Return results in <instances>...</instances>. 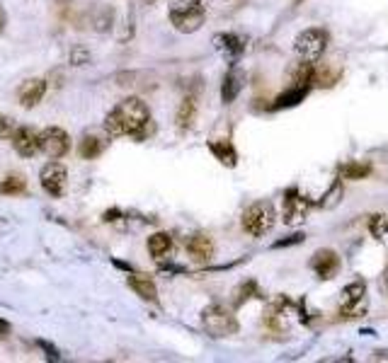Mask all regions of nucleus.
Returning a JSON list of instances; mask_svg holds the SVG:
<instances>
[{
	"mask_svg": "<svg viewBox=\"0 0 388 363\" xmlns=\"http://www.w3.org/2000/svg\"><path fill=\"white\" fill-rule=\"evenodd\" d=\"M148 126H151V112L144 99L139 97H129L124 102H119L107 114V119H104V129L114 138L117 136H129L134 141H144L148 136Z\"/></svg>",
	"mask_w": 388,
	"mask_h": 363,
	"instance_id": "obj_1",
	"label": "nucleus"
},
{
	"mask_svg": "<svg viewBox=\"0 0 388 363\" xmlns=\"http://www.w3.org/2000/svg\"><path fill=\"white\" fill-rule=\"evenodd\" d=\"M275 208H272V204L267 201H258L253 204V206L245 208L243 213V228L248 235H253V238H262V235H267L272 228H275Z\"/></svg>",
	"mask_w": 388,
	"mask_h": 363,
	"instance_id": "obj_2",
	"label": "nucleus"
},
{
	"mask_svg": "<svg viewBox=\"0 0 388 363\" xmlns=\"http://www.w3.org/2000/svg\"><path fill=\"white\" fill-rule=\"evenodd\" d=\"M293 49L301 56V61L316 63L325 54V49H328V31L321 27L303 29L301 34L296 36V41H293Z\"/></svg>",
	"mask_w": 388,
	"mask_h": 363,
	"instance_id": "obj_3",
	"label": "nucleus"
},
{
	"mask_svg": "<svg viewBox=\"0 0 388 363\" xmlns=\"http://www.w3.org/2000/svg\"><path fill=\"white\" fill-rule=\"evenodd\" d=\"M202 322L212 336H230L238 332V320L226 305H209L202 315Z\"/></svg>",
	"mask_w": 388,
	"mask_h": 363,
	"instance_id": "obj_4",
	"label": "nucleus"
},
{
	"mask_svg": "<svg viewBox=\"0 0 388 363\" xmlns=\"http://www.w3.org/2000/svg\"><path fill=\"white\" fill-rule=\"evenodd\" d=\"M207 20V13H204L202 5H172L170 10V22L177 31H185V34H192L204 24Z\"/></svg>",
	"mask_w": 388,
	"mask_h": 363,
	"instance_id": "obj_5",
	"label": "nucleus"
},
{
	"mask_svg": "<svg viewBox=\"0 0 388 363\" xmlns=\"http://www.w3.org/2000/svg\"><path fill=\"white\" fill-rule=\"evenodd\" d=\"M68 148H71V138H68V134L64 129L49 126V129L39 131V150L44 152V155H49L51 160L64 157Z\"/></svg>",
	"mask_w": 388,
	"mask_h": 363,
	"instance_id": "obj_6",
	"label": "nucleus"
},
{
	"mask_svg": "<svg viewBox=\"0 0 388 363\" xmlns=\"http://www.w3.org/2000/svg\"><path fill=\"white\" fill-rule=\"evenodd\" d=\"M39 182L44 187V192L54 199H61L66 194V184H68V175L66 167L59 165V162H49V165L41 167Z\"/></svg>",
	"mask_w": 388,
	"mask_h": 363,
	"instance_id": "obj_7",
	"label": "nucleus"
},
{
	"mask_svg": "<svg viewBox=\"0 0 388 363\" xmlns=\"http://www.w3.org/2000/svg\"><path fill=\"white\" fill-rule=\"evenodd\" d=\"M308 208H311V201H308L298 189H289L284 197V208H282L284 223L286 225H301L308 215Z\"/></svg>",
	"mask_w": 388,
	"mask_h": 363,
	"instance_id": "obj_8",
	"label": "nucleus"
},
{
	"mask_svg": "<svg viewBox=\"0 0 388 363\" xmlns=\"http://www.w3.org/2000/svg\"><path fill=\"white\" fill-rule=\"evenodd\" d=\"M13 145L22 157H32L39 152V134L29 126H20L13 134Z\"/></svg>",
	"mask_w": 388,
	"mask_h": 363,
	"instance_id": "obj_9",
	"label": "nucleus"
},
{
	"mask_svg": "<svg viewBox=\"0 0 388 363\" xmlns=\"http://www.w3.org/2000/svg\"><path fill=\"white\" fill-rule=\"evenodd\" d=\"M311 269L318 273V278H333L340 269V257L333 250H318L311 259Z\"/></svg>",
	"mask_w": 388,
	"mask_h": 363,
	"instance_id": "obj_10",
	"label": "nucleus"
},
{
	"mask_svg": "<svg viewBox=\"0 0 388 363\" xmlns=\"http://www.w3.org/2000/svg\"><path fill=\"white\" fill-rule=\"evenodd\" d=\"M44 92H46V83L41 78H32V80L22 83V87L18 90V99L25 109H32L41 102Z\"/></svg>",
	"mask_w": 388,
	"mask_h": 363,
	"instance_id": "obj_11",
	"label": "nucleus"
},
{
	"mask_svg": "<svg viewBox=\"0 0 388 363\" xmlns=\"http://www.w3.org/2000/svg\"><path fill=\"white\" fill-rule=\"evenodd\" d=\"M214 46L219 54H223L228 61H235L245 49V41L238 34H216L214 36Z\"/></svg>",
	"mask_w": 388,
	"mask_h": 363,
	"instance_id": "obj_12",
	"label": "nucleus"
},
{
	"mask_svg": "<svg viewBox=\"0 0 388 363\" xmlns=\"http://www.w3.org/2000/svg\"><path fill=\"white\" fill-rule=\"evenodd\" d=\"M364 301V281H354L349 286L342 288V296H340V313L349 315L354 313V308Z\"/></svg>",
	"mask_w": 388,
	"mask_h": 363,
	"instance_id": "obj_13",
	"label": "nucleus"
},
{
	"mask_svg": "<svg viewBox=\"0 0 388 363\" xmlns=\"http://www.w3.org/2000/svg\"><path fill=\"white\" fill-rule=\"evenodd\" d=\"M187 252H190L197 262H209L214 255V242L209 235H192V238L187 240Z\"/></svg>",
	"mask_w": 388,
	"mask_h": 363,
	"instance_id": "obj_14",
	"label": "nucleus"
},
{
	"mask_svg": "<svg viewBox=\"0 0 388 363\" xmlns=\"http://www.w3.org/2000/svg\"><path fill=\"white\" fill-rule=\"evenodd\" d=\"M107 148V138H102V136L97 134H85L81 141V145H78V152H81V157H85V160H95L99 157Z\"/></svg>",
	"mask_w": 388,
	"mask_h": 363,
	"instance_id": "obj_15",
	"label": "nucleus"
},
{
	"mask_svg": "<svg viewBox=\"0 0 388 363\" xmlns=\"http://www.w3.org/2000/svg\"><path fill=\"white\" fill-rule=\"evenodd\" d=\"M243 83H245V76L238 71V68H233V71L228 73L226 78H223V87H221V97L223 102L230 104L235 97H238V92L243 90Z\"/></svg>",
	"mask_w": 388,
	"mask_h": 363,
	"instance_id": "obj_16",
	"label": "nucleus"
},
{
	"mask_svg": "<svg viewBox=\"0 0 388 363\" xmlns=\"http://www.w3.org/2000/svg\"><path fill=\"white\" fill-rule=\"evenodd\" d=\"M129 286L139 293L144 301H155L158 298V291H155V283L151 281L146 273H131L129 276Z\"/></svg>",
	"mask_w": 388,
	"mask_h": 363,
	"instance_id": "obj_17",
	"label": "nucleus"
},
{
	"mask_svg": "<svg viewBox=\"0 0 388 363\" xmlns=\"http://www.w3.org/2000/svg\"><path fill=\"white\" fill-rule=\"evenodd\" d=\"M172 250V238L167 233H155L148 238V252L155 259H165Z\"/></svg>",
	"mask_w": 388,
	"mask_h": 363,
	"instance_id": "obj_18",
	"label": "nucleus"
},
{
	"mask_svg": "<svg viewBox=\"0 0 388 363\" xmlns=\"http://www.w3.org/2000/svg\"><path fill=\"white\" fill-rule=\"evenodd\" d=\"M209 148H212V152L219 157V160L223 162V165L233 167L235 162H238V155H235V148L228 143V141H212V143H209Z\"/></svg>",
	"mask_w": 388,
	"mask_h": 363,
	"instance_id": "obj_19",
	"label": "nucleus"
},
{
	"mask_svg": "<svg viewBox=\"0 0 388 363\" xmlns=\"http://www.w3.org/2000/svg\"><path fill=\"white\" fill-rule=\"evenodd\" d=\"M194 114H197V99L194 97H185L177 109V126L180 129H190L192 121H194Z\"/></svg>",
	"mask_w": 388,
	"mask_h": 363,
	"instance_id": "obj_20",
	"label": "nucleus"
},
{
	"mask_svg": "<svg viewBox=\"0 0 388 363\" xmlns=\"http://www.w3.org/2000/svg\"><path fill=\"white\" fill-rule=\"evenodd\" d=\"M25 189H27V182H25L22 175H10L0 182V194H5V197H18Z\"/></svg>",
	"mask_w": 388,
	"mask_h": 363,
	"instance_id": "obj_21",
	"label": "nucleus"
},
{
	"mask_svg": "<svg viewBox=\"0 0 388 363\" xmlns=\"http://www.w3.org/2000/svg\"><path fill=\"white\" fill-rule=\"evenodd\" d=\"M369 230L374 233L376 240L388 242V213H379L369 220Z\"/></svg>",
	"mask_w": 388,
	"mask_h": 363,
	"instance_id": "obj_22",
	"label": "nucleus"
},
{
	"mask_svg": "<svg viewBox=\"0 0 388 363\" xmlns=\"http://www.w3.org/2000/svg\"><path fill=\"white\" fill-rule=\"evenodd\" d=\"M306 92H308L306 87H293V90H289L286 94H282V97L277 99L275 107H291V104H296L298 99H303V94Z\"/></svg>",
	"mask_w": 388,
	"mask_h": 363,
	"instance_id": "obj_23",
	"label": "nucleus"
},
{
	"mask_svg": "<svg viewBox=\"0 0 388 363\" xmlns=\"http://www.w3.org/2000/svg\"><path fill=\"white\" fill-rule=\"evenodd\" d=\"M340 197H342V184L335 182V184H333V189H330V192L323 197L321 206H323V208H333V206H338V204H340Z\"/></svg>",
	"mask_w": 388,
	"mask_h": 363,
	"instance_id": "obj_24",
	"label": "nucleus"
},
{
	"mask_svg": "<svg viewBox=\"0 0 388 363\" xmlns=\"http://www.w3.org/2000/svg\"><path fill=\"white\" fill-rule=\"evenodd\" d=\"M71 63L73 66H85V63H90V51L85 46H76L71 51Z\"/></svg>",
	"mask_w": 388,
	"mask_h": 363,
	"instance_id": "obj_25",
	"label": "nucleus"
},
{
	"mask_svg": "<svg viewBox=\"0 0 388 363\" xmlns=\"http://www.w3.org/2000/svg\"><path fill=\"white\" fill-rule=\"evenodd\" d=\"M15 129H18V126H15V121L10 117H5V114H0V138H3V141L13 138Z\"/></svg>",
	"mask_w": 388,
	"mask_h": 363,
	"instance_id": "obj_26",
	"label": "nucleus"
},
{
	"mask_svg": "<svg viewBox=\"0 0 388 363\" xmlns=\"http://www.w3.org/2000/svg\"><path fill=\"white\" fill-rule=\"evenodd\" d=\"M371 167L369 165H347L345 167V175L349 177V180H361L364 175H369Z\"/></svg>",
	"mask_w": 388,
	"mask_h": 363,
	"instance_id": "obj_27",
	"label": "nucleus"
},
{
	"mask_svg": "<svg viewBox=\"0 0 388 363\" xmlns=\"http://www.w3.org/2000/svg\"><path fill=\"white\" fill-rule=\"evenodd\" d=\"M303 240V235H293L291 240H282V242H277L275 247H284V245H296V242H301Z\"/></svg>",
	"mask_w": 388,
	"mask_h": 363,
	"instance_id": "obj_28",
	"label": "nucleus"
},
{
	"mask_svg": "<svg viewBox=\"0 0 388 363\" xmlns=\"http://www.w3.org/2000/svg\"><path fill=\"white\" fill-rule=\"evenodd\" d=\"M175 5H202V0H175Z\"/></svg>",
	"mask_w": 388,
	"mask_h": 363,
	"instance_id": "obj_29",
	"label": "nucleus"
},
{
	"mask_svg": "<svg viewBox=\"0 0 388 363\" xmlns=\"http://www.w3.org/2000/svg\"><path fill=\"white\" fill-rule=\"evenodd\" d=\"M8 329H10V325L5 322V320H0V334H5V332H8Z\"/></svg>",
	"mask_w": 388,
	"mask_h": 363,
	"instance_id": "obj_30",
	"label": "nucleus"
},
{
	"mask_svg": "<svg viewBox=\"0 0 388 363\" xmlns=\"http://www.w3.org/2000/svg\"><path fill=\"white\" fill-rule=\"evenodd\" d=\"M5 27V13H3V8H0V31H3Z\"/></svg>",
	"mask_w": 388,
	"mask_h": 363,
	"instance_id": "obj_31",
	"label": "nucleus"
},
{
	"mask_svg": "<svg viewBox=\"0 0 388 363\" xmlns=\"http://www.w3.org/2000/svg\"><path fill=\"white\" fill-rule=\"evenodd\" d=\"M386 286H388V271H386Z\"/></svg>",
	"mask_w": 388,
	"mask_h": 363,
	"instance_id": "obj_32",
	"label": "nucleus"
}]
</instances>
